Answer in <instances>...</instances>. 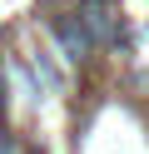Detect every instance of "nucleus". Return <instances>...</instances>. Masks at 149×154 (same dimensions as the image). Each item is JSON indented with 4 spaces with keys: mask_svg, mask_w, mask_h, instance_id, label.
I'll return each mask as SVG.
<instances>
[{
    "mask_svg": "<svg viewBox=\"0 0 149 154\" xmlns=\"http://www.w3.org/2000/svg\"><path fill=\"white\" fill-rule=\"evenodd\" d=\"M0 154H15V144H10V139H5V134H0Z\"/></svg>",
    "mask_w": 149,
    "mask_h": 154,
    "instance_id": "1",
    "label": "nucleus"
}]
</instances>
